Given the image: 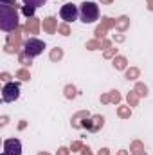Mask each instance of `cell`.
<instances>
[{"label":"cell","instance_id":"obj_1","mask_svg":"<svg viewBox=\"0 0 153 155\" xmlns=\"http://www.w3.org/2000/svg\"><path fill=\"white\" fill-rule=\"evenodd\" d=\"M16 27H18L16 7L2 4L0 5V29L5 31V33H11V31H16Z\"/></svg>","mask_w":153,"mask_h":155},{"label":"cell","instance_id":"obj_2","mask_svg":"<svg viewBox=\"0 0 153 155\" xmlns=\"http://www.w3.org/2000/svg\"><path fill=\"white\" fill-rule=\"evenodd\" d=\"M79 18L83 24H92L99 18V5L96 2H83L79 5Z\"/></svg>","mask_w":153,"mask_h":155},{"label":"cell","instance_id":"obj_3","mask_svg":"<svg viewBox=\"0 0 153 155\" xmlns=\"http://www.w3.org/2000/svg\"><path fill=\"white\" fill-rule=\"evenodd\" d=\"M20 97V85L15 81H7L2 88V101L4 103H13Z\"/></svg>","mask_w":153,"mask_h":155},{"label":"cell","instance_id":"obj_4","mask_svg":"<svg viewBox=\"0 0 153 155\" xmlns=\"http://www.w3.org/2000/svg\"><path fill=\"white\" fill-rule=\"evenodd\" d=\"M43 49H45V41H41L38 38H29V40H25V43H24V52L27 56H31V58L40 56L43 52Z\"/></svg>","mask_w":153,"mask_h":155},{"label":"cell","instance_id":"obj_5","mask_svg":"<svg viewBox=\"0 0 153 155\" xmlns=\"http://www.w3.org/2000/svg\"><path fill=\"white\" fill-rule=\"evenodd\" d=\"M60 16H61V20H65V24H70V22L77 20L79 9H77L74 4H65V5H61V9H60Z\"/></svg>","mask_w":153,"mask_h":155},{"label":"cell","instance_id":"obj_6","mask_svg":"<svg viewBox=\"0 0 153 155\" xmlns=\"http://www.w3.org/2000/svg\"><path fill=\"white\" fill-rule=\"evenodd\" d=\"M22 153V143L18 139H5L4 141V153L2 155H20Z\"/></svg>","mask_w":153,"mask_h":155},{"label":"cell","instance_id":"obj_7","mask_svg":"<svg viewBox=\"0 0 153 155\" xmlns=\"http://www.w3.org/2000/svg\"><path fill=\"white\" fill-rule=\"evenodd\" d=\"M103 124H105V119H103V116H94L92 119H85L83 123H81V126L83 128H86L88 132H99L101 128H103Z\"/></svg>","mask_w":153,"mask_h":155},{"label":"cell","instance_id":"obj_8","mask_svg":"<svg viewBox=\"0 0 153 155\" xmlns=\"http://www.w3.org/2000/svg\"><path fill=\"white\" fill-rule=\"evenodd\" d=\"M110 27H115V20H112V18H103V22H101V25L96 29V36H97V40L103 38L105 35H106V31L110 29Z\"/></svg>","mask_w":153,"mask_h":155},{"label":"cell","instance_id":"obj_9","mask_svg":"<svg viewBox=\"0 0 153 155\" xmlns=\"http://www.w3.org/2000/svg\"><path fill=\"white\" fill-rule=\"evenodd\" d=\"M18 45H20V33L18 31H15V35H11L9 38H7V45H5V51L7 52H16L18 51Z\"/></svg>","mask_w":153,"mask_h":155},{"label":"cell","instance_id":"obj_10","mask_svg":"<svg viewBox=\"0 0 153 155\" xmlns=\"http://www.w3.org/2000/svg\"><path fill=\"white\" fill-rule=\"evenodd\" d=\"M40 29V22L33 16V18H29L27 20V24H25V27H24V31L27 33V35H36Z\"/></svg>","mask_w":153,"mask_h":155},{"label":"cell","instance_id":"obj_11","mask_svg":"<svg viewBox=\"0 0 153 155\" xmlns=\"http://www.w3.org/2000/svg\"><path fill=\"white\" fill-rule=\"evenodd\" d=\"M43 29H45L49 35H54V33L58 31V24H56V18H52V16L45 18V20H43Z\"/></svg>","mask_w":153,"mask_h":155},{"label":"cell","instance_id":"obj_12","mask_svg":"<svg viewBox=\"0 0 153 155\" xmlns=\"http://www.w3.org/2000/svg\"><path fill=\"white\" fill-rule=\"evenodd\" d=\"M128 25H130V18H128V16H121L119 20H115V29H117V31H121V33H122V31H126V29H128Z\"/></svg>","mask_w":153,"mask_h":155},{"label":"cell","instance_id":"obj_13","mask_svg":"<svg viewBox=\"0 0 153 155\" xmlns=\"http://www.w3.org/2000/svg\"><path fill=\"white\" fill-rule=\"evenodd\" d=\"M126 65H128V61H126L124 56H115L114 58V67L117 69V71H124Z\"/></svg>","mask_w":153,"mask_h":155},{"label":"cell","instance_id":"obj_14","mask_svg":"<svg viewBox=\"0 0 153 155\" xmlns=\"http://www.w3.org/2000/svg\"><path fill=\"white\" fill-rule=\"evenodd\" d=\"M85 117H88V112H77L76 116L72 117V126H74V128H81L79 119H85Z\"/></svg>","mask_w":153,"mask_h":155},{"label":"cell","instance_id":"obj_15","mask_svg":"<svg viewBox=\"0 0 153 155\" xmlns=\"http://www.w3.org/2000/svg\"><path fill=\"white\" fill-rule=\"evenodd\" d=\"M31 60H33V58H31V56H27V54H25L24 51H22V52L18 54V61H20V63H22L24 67H31V63H33Z\"/></svg>","mask_w":153,"mask_h":155},{"label":"cell","instance_id":"obj_16","mask_svg":"<svg viewBox=\"0 0 153 155\" xmlns=\"http://www.w3.org/2000/svg\"><path fill=\"white\" fill-rule=\"evenodd\" d=\"M133 92H135L137 96H148V87H146L144 83H137L135 88H133Z\"/></svg>","mask_w":153,"mask_h":155},{"label":"cell","instance_id":"obj_17","mask_svg":"<svg viewBox=\"0 0 153 155\" xmlns=\"http://www.w3.org/2000/svg\"><path fill=\"white\" fill-rule=\"evenodd\" d=\"M117 116L122 117V119H128V117L132 116V110H130V107H119V108H117Z\"/></svg>","mask_w":153,"mask_h":155},{"label":"cell","instance_id":"obj_18","mask_svg":"<svg viewBox=\"0 0 153 155\" xmlns=\"http://www.w3.org/2000/svg\"><path fill=\"white\" fill-rule=\"evenodd\" d=\"M76 87H74V85H67V87H65V97H67V99H74V97H76Z\"/></svg>","mask_w":153,"mask_h":155},{"label":"cell","instance_id":"obj_19","mask_svg":"<svg viewBox=\"0 0 153 155\" xmlns=\"http://www.w3.org/2000/svg\"><path fill=\"white\" fill-rule=\"evenodd\" d=\"M130 150H132V153H139V152H144V144H142L141 141H133V143H132V146H130Z\"/></svg>","mask_w":153,"mask_h":155},{"label":"cell","instance_id":"obj_20","mask_svg":"<svg viewBox=\"0 0 153 155\" xmlns=\"http://www.w3.org/2000/svg\"><path fill=\"white\" fill-rule=\"evenodd\" d=\"M61 58H63V51H61L60 47L52 49V52H50V60H52V61H58V60H61Z\"/></svg>","mask_w":153,"mask_h":155},{"label":"cell","instance_id":"obj_21","mask_svg":"<svg viewBox=\"0 0 153 155\" xmlns=\"http://www.w3.org/2000/svg\"><path fill=\"white\" fill-rule=\"evenodd\" d=\"M101 47H103V41H99V40L86 41V49H90V51H96V49H101Z\"/></svg>","mask_w":153,"mask_h":155},{"label":"cell","instance_id":"obj_22","mask_svg":"<svg viewBox=\"0 0 153 155\" xmlns=\"http://www.w3.org/2000/svg\"><path fill=\"white\" fill-rule=\"evenodd\" d=\"M139 69H135V67H132V69H128L126 71V79H137L139 78Z\"/></svg>","mask_w":153,"mask_h":155},{"label":"cell","instance_id":"obj_23","mask_svg":"<svg viewBox=\"0 0 153 155\" xmlns=\"http://www.w3.org/2000/svg\"><path fill=\"white\" fill-rule=\"evenodd\" d=\"M137 103H139V96L135 92H130L128 94V105L130 107H137Z\"/></svg>","mask_w":153,"mask_h":155},{"label":"cell","instance_id":"obj_24","mask_svg":"<svg viewBox=\"0 0 153 155\" xmlns=\"http://www.w3.org/2000/svg\"><path fill=\"white\" fill-rule=\"evenodd\" d=\"M16 78H20L22 81H29L31 74H29V71H25V69H20V71H16Z\"/></svg>","mask_w":153,"mask_h":155},{"label":"cell","instance_id":"obj_25","mask_svg":"<svg viewBox=\"0 0 153 155\" xmlns=\"http://www.w3.org/2000/svg\"><path fill=\"white\" fill-rule=\"evenodd\" d=\"M110 101H112V103H119V101H121V94H119L117 90H112V92L108 94V103H110Z\"/></svg>","mask_w":153,"mask_h":155},{"label":"cell","instance_id":"obj_26","mask_svg":"<svg viewBox=\"0 0 153 155\" xmlns=\"http://www.w3.org/2000/svg\"><path fill=\"white\" fill-rule=\"evenodd\" d=\"M47 0H24L25 5H33V7H40V5H45Z\"/></svg>","mask_w":153,"mask_h":155},{"label":"cell","instance_id":"obj_27","mask_svg":"<svg viewBox=\"0 0 153 155\" xmlns=\"http://www.w3.org/2000/svg\"><path fill=\"white\" fill-rule=\"evenodd\" d=\"M58 33H61L63 36H69V35H70V27H69V24H61V25H58Z\"/></svg>","mask_w":153,"mask_h":155},{"label":"cell","instance_id":"obj_28","mask_svg":"<svg viewBox=\"0 0 153 155\" xmlns=\"http://www.w3.org/2000/svg\"><path fill=\"white\" fill-rule=\"evenodd\" d=\"M34 9H36V7H33V5H24V9H22V11H24V15H25L27 18H33Z\"/></svg>","mask_w":153,"mask_h":155},{"label":"cell","instance_id":"obj_29","mask_svg":"<svg viewBox=\"0 0 153 155\" xmlns=\"http://www.w3.org/2000/svg\"><path fill=\"white\" fill-rule=\"evenodd\" d=\"M70 148H72V152H81V150H83L85 146H83V143H81V141H74Z\"/></svg>","mask_w":153,"mask_h":155},{"label":"cell","instance_id":"obj_30","mask_svg":"<svg viewBox=\"0 0 153 155\" xmlns=\"http://www.w3.org/2000/svg\"><path fill=\"white\" fill-rule=\"evenodd\" d=\"M115 52H117V49H108V51L105 52V58H112Z\"/></svg>","mask_w":153,"mask_h":155},{"label":"cell","instance_id":"obj_31","mask_svg":"<svg viewBox=\"0 0 153 155\" xmlns=\"http://www.w3.org/2000/svg\"><path fill=\"white\" fill-rule=\"evenodd\" d=\"M58 155H69V150L67 148H60L58 150Z\"/></svg>","mask_w":153,"mask_h":155},{"label":"cell","instance_id":"obj_32","mask_svg":"<svg viewBox=\"0 0 153 155\" xmlns=\"http://www.w3.org/2000/svg\"><path fill=\"white\" fill-rule=\"evenodd\" d=\"M81 155H92V152H90L88 148H83V150H81Z\"/></svg>","mask_w":153,"mask_h":155},{"label":"cell","instance_id":"obj_33","mask_svg":"<svg viewBox=\"0 0 153 155\" xmlns=\"http://www.w3.org/2000/svg\"><path fill=\"white\" fill-rule=\"evenodd\" d=\"M97 155H108V148H101V150H99V153Z\"/></svg>","mask_w":153,"mask_h":155},{"label":"cell","instance_id":"obj_34","mask_svg":"<svg viewBox=\"0 0 153 155\" xmlns=\"http://www.w3.org/2000/svg\"><path fill=\"white\" fill-rule=\"evenodd\" d=\"M0 2H2V4H7V5H11V4H15L16 0H0Z\"/></svg>","mask_w":153,"mask_h":155},{"label":"cell","instance_id":"obj_35","mask_svg":"<svg viewBox=\"0 0 153 155\" xmlns=\"http://www.w3.org/2000/svg\"><path fill=\"white\" fill-rule=\"evenodd\" d=\"M101 101H103V103H108V94H105V96H101Z\"/></svg>","mask_w":153,"mask_h":155},{"label":"cell","instance_id":"obj_36","mask_svg":"<svg viewBox=\"0 0 153 155\" xmlns=\"http://www.w3.org/2000/svg\"><path fill=\"white\" fill-rule=\"evenodd\" d=\"M148 9L153 11V0H148Z\"/></svg>","mask_w":153,"mask_h":155},{"label":"cell","instance_id":"obj_37","mask_svg":"<svg viewBox=\"0 0 153 155\" xmlns=\"http://www.w3.org/2000/svg\"><path fill=\"white\" fill-rule=\"evenodd\" d=\"M2 79H4V81H7V79H9V74H7V72H4V74H2Z\"/></svg>","mask_w":153,"mask_h":155},{"label":"cell","instance_id":"obj_38","mask_svg":"<svg viewBox=\"0 0 153 155\" xmlns=\"http://www.w3.org/2000/svg\"><path fill=\"white\" fill-rule=\"evenodd\" d=\"M119 155H128V152H126V150H121V152H119Z\"/></svg>","mask_w":153,"mask_h":155},{"label":"cell","instance_id":"obj_39","mask_svg":"<svg viewBox=\"0 0 153 155\" xmlns=\"http://www.w3.org/2000/svg\"><path fill=\"white\" fill-rule=\"evenodd\" d=\"M132 155H146V152H139V153H132Z\"/></svg>","mask_w":153,"mask_h":155},{"label":"cell","instance_id":"obj_40","mask_svg":"<svg viewBox=\"0 0 153 155\" xmlns=\"http://www.w3.org/2000/svg\"><path fill=\"white\" fill-rule=\"evenodd\" d=\"M101 2H105V4H110V2H112V0H101Z\"/></svg>","mask_w":153,"mask_h":155},{"label":"cell","instance_id":"obj_41","mask_svg":"<svg viewBox=\"0 0 153 155\" xmlns=\"http://www.w3.org/2000/svg\"><path fill=\"white\" fill-rule=\"evenodd\" d=\"M40 155H49V153H45V152H43V153H40Z\"/></svg>","mask_w":153,"mask_h":155}]
</instances>
